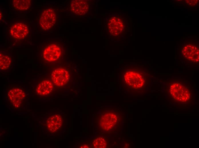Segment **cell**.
Returning a JSON list of instances; mask_svg holds the SVG:
<instances>
[{
  "mask_svg": "<svg viewBox=\"0 0 199 148\" xmlns=\"http://www.w3.org/2000/svg\"><path fill=\"white\" fill-rule=\"evenodd\" d=\"M79 147L81 148H89V147L88 145L85 144L80 146Z\"/></svg>",
  "mask_w": 199,
  "mask_h": 148,
  "instance_id": "2e32d148",
  "label": "cell"
},
{
  "mask_svg": "<svg viewBox=\"0 0 199 148\" xmlns=\"http://www.w3.org/2000/svg\"><path fill=\"white\" fill-rule=\"evenodd\" d=\"M69 75L68 71L62 67L55 69L51 74L53 83L58 87H62L69 81Z\"/></svg>",
  "mask_w": 199,
  "mask_h": 148,
  "instance_id": "52a82bcc",
  "label": "cell"
},
{
  "mask_svg": "<svg viewBox=\"0 0 199 148\" xmlns=\"http://www.w3.org/2000/svg\"><path fill=\"white\" fill-rule=\"evenodd\" d=\"M62 124V118L59 114L53 115L47 120L46 125L48 130L51 133L57 131L61 127Z\"/></svg>",
  "mask_w": 199,
  "mask_h": 148,
  "instance_id": "7c38bea8",
  "label": "cell"
},
{
  "mask_svg": "<svg viewBox=\"0 0 199 148\" xmlns=\"http://www.w3.org/2000/svg\"><path fill=\"white\" fill-rule=\"evenodd\" d=\"M5 15L3 9L1 7L0 9V21L1 22H5Z\"/></svg>",
  "mask_w": 199,
  "mask_h": 148,
  "instance_id": "9a60e30c",
  "label": "cell"
},
{
  "mask_svg": "<svg viewBox=\"0 0 199 148\" xmlns=\"http://www.w3.org/2000/svg\"><path fill=\"white\" fill-rule=\"evenodd\" d=\"M37 79L35 89L36 94L40 96H44L49 94L53 89L52 82L47 79H41L40 77Z\"/></svg>",
  "mask_w": 199,
  "mask_h": 148,
  "instance_id": "9c48e42d",
  "label": "cell"
},
{
  "mask_svg": "<svg viewBox=\"0 0 199 148\" xmlns=\"http://www.w3.org/2000/svg\"><path fill=\"white\" fill-rule=\"evenodd\" d=\"M69 6L71 12L78 16H84L88 13L89 8V1L85 0H72Z\"/></svg>",
  "mask_w": 199,
  "mask_h": 148,
  "instance_id": "ba28073f",
  "label": "cell"
},
{
  "mask_svg": "<svg viewBox=\"0 0 199 148\" xmlns=\"http://www.w3.org/2000/svg\"><path fill=\"white\" fill-rule=\"evenodd\" d=\"M183 54L189 60L194 62L199 60V50L196 47L190 45L187 46L183 49Z\"/></svg>",
  "mask_w": 199,
  "mask_h": 148,
  "instance_id": "4fadbf2b",
  "label": "cell"
},
{
  "mask_svg": "<svg viewBox=\"0 0 199 148\" xmlns=\"http://www.w3.org/2000/svg\"><path fill=\"white\" fill-rule=\"evenodd\" d=\"M169 91L171 95L176 100L185 102L190 98V94L188 89L179 83H175L171 85Z\"/></svg>",
  "mask_w": 199,
  "mask_h": 148,
  "instance_id": "5b68a950",
  "label": "cell"
},
{
  "mask_svg": "<svg viewBox=\"0 0 199 148\" xmlns=\"http://www.w3.org/2000/svg\"><path fill=\"white\" fill-rule=\"evenodd\" d=\"M107 145V142L106 139L102 137L97 138L93 142V146L95 148H106Z\"/></svg>",
  "mask_w": 199,
  "mask_h": 148,
  "instance_id": "5bb4252c",
  "label": "cell"
},
{
  "mask_svg": "<svg viewBox=\"0 0 199 148\" xmlns=\"http://www.w3.org/2000/svg\"><path fill=\"white\" fill-rule=\"evenodd\" d=\"M32 29V23L25 19H13L9 22L5 33L8 48L31 45Z\"/></svg>",
  "mask_w": 199,
  "mask_h": 148,
  "instance_id": "6da1fadb",
  "label": "cell"
},
{
  "mask_svg": "<svg viewBox=\"0 0 199 148\" xmlns=\"http://www.w3.org/2000/svg\"><path fill=\"white\" fill-rule=\"evenodd\" d=\"M118 117L114 113L111 112L106 113L101 118L100 126L104 130H109L115 126Z\"/></svg>",
  "mask_w": 199,
  "mask_h": 148,
  "instance_id": "8fae6325",
  "label": "cell"
},
{
  "mask_svg": "<svg viewBox=\"0 0 199 148\" xmlns=\"http://www.w3.org/2000/svg\"><path fill=\"white\" fill-rule=\"evenodd\" d=\"M5 99L6 104L13 109L22 108L27 103L28 94L23 86L10 84L5 89Z\"/></svg>",
  "mask_w": 199,
  "mask_h": 148,
  "instance_id": "277c9868",
  "label": "cell"
},
{
  "mask_svg": "<svg viewBox=\"0 0 199 148\" xmlns=\"http://www.w3.org/2000/svg\"><path fill=\"white\" fill-rule=\"evenodd\" d=\"M15 61L12 52L8 49H1L0 50V71L5 73L9 72L12 68Z\"/></svg>",
  "mask_w": 199,
  "mask_h": 148,
  "instance_id": "8992f818",
  "label": "cell"
},
{
  "mask_svg": "<svg viewBox=\"0 0 199 148\" xmlns=\"http://www.w3.org/2000/svg\"><path fill=\"white\" fill-rule=\"evenodd\" d=\"M63 43L60 38H51L40 43L38 46L36 57L40 65L59 61L63 56Z\"/></svg>",
  "mask_w": 199,
  "mask_h": 148,
  "instance_id": "7a4b0ae2",
  "label": "cell"
},
{
  "mask_svg": "<svg viewBox=\"0 0 199 148\" xmlns=\"http://www.w3.org/2000/svg\"><path fill=\"white\" fill-rule=\"evenodd\" d=\"M9 4V8L15 13H25L28 12L32 7L33 1L12 0L10 1Z\"/></svg>",
  "mask_w": 199,
  "mask_h": 148,
  "instance_id": "30bf717a",
  "label": "cell"
},
{
  "mask_svg": "<svg viewBox=\"0 0 199 148\" xmlns=\"http://www.w3.org/2000/svg\"><path fill=\"white\" fill-rule=\"evenodd\" d=\"M59 10L53 5H43L39 10L36 16L37 32L39 33L51 32L59 24Z\"/></svg>",
  "mask_w": 199,
  "mask_h": 148,
  "instance_id": "3957f363",
  "label": "cell"
}]
</instances>
